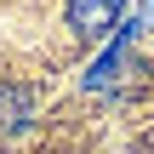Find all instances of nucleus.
Returning a JSON list of instances; mask_svg holds the SVG:
<instances>
[{"mask_svg":"<svg viewBox=\"0 0 154 154\" xmlns=\"http://www.w3.org/2000/svg\"><path fill=\"white\" fill-rule=\"evenodd\" d=\"M126 0H69V29L80 40H103L114 23H120Z\"/></svg>","mask_w":154,"mask_h":154,"instance_id":"nucleus-1","label":"nucleus"},{"mask_svg":"<svg viewBox=\"0 0 154 154\" xmlns=\"http://www.w3.org/2000/svg\"><path fill=\"white\" fill-rule=\"evenodd\" d=\"M34 114V91L29 86H0V137H17Z\"/></svg>","mask_w":154,"mask_h":154,"instance_id":"nucleus-2","label":"nucleus"}]
</instances>
